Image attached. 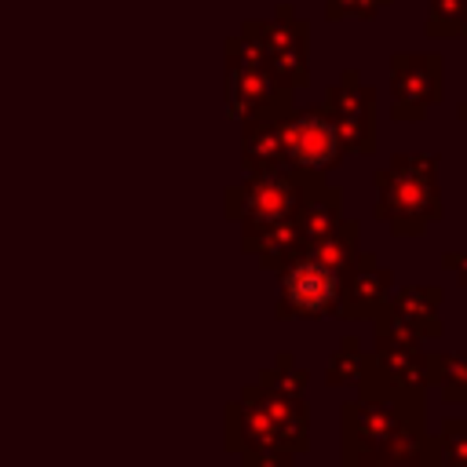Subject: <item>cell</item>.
I'll list each match as a JSON object with an SVG mask.
<instances>
[{
    "label": "cell",
    "instance_id": "obj_9",
    "mask_svg": "<svg viewBox=\"0 0 467 467\" xmlns=\"http://www.w3.org/2000/svg\"><path fill=\"white\" fill-rule=\"evenodd\" d=\"M358 223L354 219H339L332 230L317 234V237H306V255L339 270V274H350V266L358 263Z\"/></svg>",
    "mask_w": 467,
    "mask_h": 467
},
{
    "label": "cell",
    "instance_id": "obj_1",
    "mask_svg": "<svg viewBox=\"0 0 467 467\" xmlns=\"http://www.w3.org/2000/svg\"><path fill=\"white\" fill-rule=\"evenodd\" d=\"M306 175L310 171H299L292 164L259 168L237 190H226V215L241 219V230H263L274 223H288L321 190V182H310Z\"/></svg>",
    "mask_w": 467,
    "mask_h": 467
},
{
    "label": "cell",
    "instance_id": "obj_10",
    "mask_svg": "<svg viewBox=\"0 0 467 467\" xmlns=\"http://www.w3.org/2000/svg\"><path fill=\"white\" fill-rule=\"evenodd\" d=\"M339 201H343L339 190H325V186H321V190L299 208V215H296L299 230H303L306 237H317V234L332 230V226L339 223Z\"/></svg>",
    "mask_w": 467,
    "mask_h": 467
},
{
    "label": "cell",
    "instance_id": "obj_2",
    "mask_svg": "<svg viewBox=\"0 0 467 467\" xmlns=\"http://www.w3.org/2000/svg\"><path fill=\"white\" fill-rule=\"evenodd\" d=\"M431 171H434L431 157H398L387 171L376 175V190H379L376 219L390 223L398 237H420L427 223L441 219V193Z\"/></svg>",
    "mask_w": 467,
    "mask_h": 467
},
{
    "label": "cell",
    "instance_id": "obj_11",
    "mask_svg": "<svg viewBox=\"0 0 467 467\" xmlns=\"http://www.w3.org/2000/svg\"><path fill=\"white\" fill-rule=\"evenodd\" d=\"M423 343V336L409 325L405 314H398L390 303L376 314V347H390V350H416Z\"/></svg>",
    "mask_w": 467,
    "mask_h": 467
},
{
    "label": "cell",
    "instance_id": "obj_5",
    "mask_svg": "<svg viewBox=\"0 0 467 467\" xmlns=\"http://www.w3.org/2000/svg\"><path fill=\"white\" fill-rule=\"evenodd\" d=\"M409 420H423V398H358L343 405V445L354 449H376L390 431H398Z\"/></svg>",
    "mask_w": 467,
    "mask_h": 467
},
{
    "label": "cell",
    "instance_id": "obj_4",
    "mask_svg": "<svg viewBox=\"0 0 467 467\" xmlns=\"http://www.w3.org/2000/svg\"><path fill=\"white\" fill-rule=\"evenodd\" d=\"M281 150H285V164L321 175V171L336 168L343 139H339V128L325 113L306 109V113L281 120Z\"/></svg>",
    "mask_w": 467,
    "mask_h": 467
},
{
    "label": "cell",
    "instance_id": "obj_16",
    "mask_svg": "<svg viewBox=\"0 0 467 467\" xmlns=\"http://www.w3.org/2000/svg\"><path fill=\"white\" fill-rule=\"evenodd\" d=\"M241 467H292L288 449H244Z\"/></svg>",
    "mask_w": 467,
    "mask_h": 467
},
{
    "label": "cell",
    "instance_id": "obj_7",
    "mask_svg": "<svg viewBox=\"0 0 467 467\" xmlns=\"http://www.w3.org/2000/svg\"><path fill=\"white\" fill-rule=\"evenodd\" d=\"M241 248L248 255H255L263 270H277L281 274L288 263L306 255V234L299 230L296 219H288V223H274V226H263V230H244L241 234Z\"/></svg>",
    "mask_w": 467,
    "mask_h": 467
},
{
    "label": "cell",
    "instance_id": "obj_6",
    "mask_svg": "<svg viewBox=\"0 0 467 467\" xmlns=\"http://www.w3.org/2000/svg\"><path fill=\"white\" fill-rule=\"evenodd\" d=\"M390 292H394V274L387 266H379V259L372 252H358V263L343 277L339 314L343 317H376L390 303Z\"/></svg>",
    "mask_w": 467,
    "mask_h": 467
},
{
    "label": "cell",
    "instance_id": "obj_15",
    "mask_svg": "<svg viewBox=\"0 0 467 467\" xmlns=\"http://www.w3.org/2000/svg\"><path fill=\"white\" fill-rule=\"evenodd\" d=\"M438 467H467V420H445L441 423Z\"/></svg>",
    "mask_w": 467,
    "mask_h": 467
},
{
    "label": "cell",
    "instance_id": "obj_14",
    "mask_svg": "<svg viewBox=\"0 0 467 467\" xmlns=\"http://www.w3.org/2000/svg\"><path fill=\"white\" fill-rule=\"evenodd\" d=\"M361 368H365V358L358 354V339L347 336L339 343V350L328 358L325 365V383L328 387H347V383H358L361 379Z\"/></svg>",
    "mask_w": 467,
    "mask_h": 467
},
{
    "label": "cell",
    "instance_id": "obj_8",
    "mask_svg": "<svg viewBox=\"0 0 467 467\" xmlns=\"http://www.w3.org/2000/svg\"><path fill=\"white\" fill-rule=\"evenodd\" d=\"M441 299H445V296H441V288H434V285H405V288L390 292V306H394L398 314H405L409 325H412L423 339L441 336V321H438Z\"/></svg>",
    "mask_w": 467,
    "mask_h": 467
},
{
    "label": "cell",
    "instance_id": "obj_13",
    "mask_svg": "<svg viewBox=\"0 0 467 467\" xmlns=\"http://www.w3.org/2000/svg\"><path fill=\"white\" fill-rule=\"evenodd\" d=\"M431 376L441 387L445 401H467V358L456 354H431Z\"/></svg>",
    "mask_w": 467,
    "mask_h": 467
},
{
    "label": "cell",
    "instance_id": "obj_17",
    "mask_svg": "<svg viewBox=\"0 0 467 467\" xmlns=\"http://www.w3.org/2000/svg\"><path fill=\"white\" fill-rule=\"evenodd\" d=\"M441 266L445 270H456L460 285L467 288V252H441Z\"/></svg>",
    "mask_w": 467,
    "mask_h": 467
},
{
    "label": "cell",
    "instance_id": "obj_3",
    "mask_svg": "<svg viewBox=\"0 0 467 467\" xmlns=\"http://www.w3.org/2000/svg\"><path fill=\"white\" fill-rule=\"evenodd\" d=\"M343 277L339 270L299 255L281 270V296H277V317H321L339 314L343 303Z\"/></svg>",
    "mask_w": 467,
    "mask_h": 467
},
{
    "label": "cell",
    "instance_id": "obj_12",
    "mask_svg": "<svg viewBox=\"0 0 467 467\" xmlns=\"http://www.w3.org/2000/svg\"><path fill=\"white\" fill-rule=\"evenodd\" d=\"M306 379H310L306 368H299V365L292 361V354H281L270 368L259 372V387L270 390V394H285V398H303Z\"/></svg>",
    "mask_w": 467,
    "mask_h": 467
}]
</instances>
